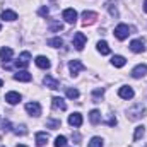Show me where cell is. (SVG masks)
Returning a JSON list of instances; mask_svg holds the SVG:
<instances>
[{"mask_svg": "<svg viewBox=\"0 0 147 147\" xmlns=\"http://www.w3.org/2000/svg\"><path fill=\"white\" fill-rule=\"evenodd\" d=\"M144 115H146V106H144L142 103L134 105L130 110L127 111V118H128V120H140Z\"/></svg>", "mask_w": 147, "mask_h": 147, "instance_id": "1", "label": "cell"}, {"mask_svg": "<svg viewBox=\"0 0 147 147\" xmlns=\"http://www.w3.org/2000/svg\"><path fill=\"white\" fill-rule=\"evenodd\" d=\"M29 60H31V55H29V51H22V53L19 55V58L14 62V65H16L17 69H26V67L29 65Z\"/></svg>", "mask_w": 147, "mask_h": 147, "instance_id": "2", "label": "cell"}, {"mask_svg": "<svg viewBox=\"0 0 147 147\" xmlns=\"http://www.w3.org/2000/svg\"><path fill=\"white\" fill-rule=\"evenodd\" d=\"M130 34V28L127 26V24H118L116 28H115V36L118 38L120 41H123V39H127Z\"/></svg>", "mask_w": 147, "mask_h": 147, "instance_id": "3", "label": "cell"}, {"mask_svg": "<svg viewBox=\"0 0 147 147\" xmlns=\"http://www.w3.org/2000/svg\"><path fill=\"white\" fill-rule=\"evenodd\" d=\"M130 50H132L134 53H142V51L146 50V41H144L142 38H139V39H134V41L130 43Z\"/></svg>", "mask_w": 147, "mask_h": 147, "instance_id": "4", "label": "cell"}, {"mask_svg": "<svg viewBox=\"0 0 147 147\" xmlns=\"http://www.w3.org/2000/svg\"><path fill=\"white\" fill-rule=\"evenodd\" d=\"M86 41H87V38L84 33H75V36H74V46H75V50H82L84 46H86Z\"/></svg>", "mask_w": 147, "mask_h": 147, "instance_id": "5", "label": "cell"}, {"mask_svg": "<svg viewBox=\"0 0 147 147\" xmlns=\"http://www.w3.org/2000/svg\"><path fill=\"white\" fill-rule=\"evenodd\" d=\"M96 19H98V14H96V12H92V10H84V12H82V24H84V26L92 24Z\"/></svg>", "mask_w": 147, "mask_h": 147, "instance_id": "6", "label": "cell"}, {"mask_svg": "<svg viewBox=\"0 0 147 147\" xmlns=\"http://www.w3.org/2000/svg\"><path fill=\"white\" fill-rule=\"evenodd\" d=\"M26 111L31 116H39L41 115V106H39V103H36V101H31V103L26 105Z\"/></svg>", "mask_w": 147, "mask_h": 147, "instance_id": "7", "label": "cell"}, {"mask_svg": "<svg viewBox=\"0 0 147 147\" xmlns=\"http://www.w3.org/2000/svg\"><path fill=\"white\" fill-rule=\"evenodd\" d=\"M134 89L130 87V86H123V87H120L118 89V96L121 98V99H132L134 98Z\"/></svg>", "mask_w": 147, "mask_h": 147, "instance_id": "8", "label": "cell"}, {"mask_svg": "<svg viewBox=\"0 0 147 147\" xmlns=\"http://www.w3.org/2000/svg\"><path fill=\"white\" fill-rule=\"evenodd\" d=\"M146 74H147V65L146 63H140V65L134 67V70H132V77H134V79H140V77H144Z\"/></svg>", "mask_w": 147, "mask_h": 147, "instance_id": "9", "label": "cell"}, {"mask_svg": "<svg viewBox=\"0 0 147 147\" xmlns=\"http://www.w3.org/2000/svg\"><path fill=\"white\" fill-rule=\"evenodd\" d=\"M14 79L19 80V82H29L33 79V75L28 72V70H17V72L14 74Z\"/></svg>", "mask_w": 147, "mask_h": 147, "instance_id": "10", "label": "cell"}, {"mask_svg": "<svg viewBox=\"0 0 147 147\" xmlns=\"http://www.w3.org/2000/svg\"><path fill=\"white\" fill-rule=\"evenodd\" d=\"M63 19H65L69 24H75V21H77V12H75L74 9H65V10H63Z\"/></svg>", "mask_w": 147, "mask_h": 147, "instance_id": "11", "label": "cell"}, {"mask_svg": "<svg viewBox=\"0 0 147 147\" xmlns=\"http://www.w3.org/2000/svg\"><path fill=\"white\" fill-rule=\"evenodd\" d=\"M5 101H7L9 105H17V103L21 101V94L16 92V91H10V92L5 94Z\"/></svg>", "mask_w": 147, "mask_h": 147, "instance_id": "12", "label": "cell"}, {"mask_svg": "<svg viewBox=\"0 0 147 147\" xmlns=\"http://www.w3.org/2000/svg\"><path fill=\"white\" fill-rule=\"evenodd\" d=\"M69 125L70 127H80L82 125V115L80 113H72L70 116H69Z\"/></svg>", "mask_w": 147, "mask_h": 147, "instance_id": "13", "label": "cell"}, {"mask_svg": "<svg viewBox=\"0 0 147 147\" xmlns=\"http://www.w3.org/2000/svg\"><path fill=\"white\" fill-rule=\"evenodd\" d=\"M69 69H70V74H72V75H77V74L84 69V65H82L80 60H72V62L69 63Z\"/></svg>", "mask_w": 147, "mask_h": 147, "instance_id": "14", "label": "cell"}, {"mask_svg": "<svg viewBox=\"0 0 147 147\" xmlns=\"http://www.w3.org/2000/svg\"><path fill=\"white\" fill-rule=\"evenodd\" d=\"M43 84H45L46 87H50V89H58V86H60V82H58L57 79H53L51 75H46V77L43 79Z\"/></svg>", "mask_w": 147, "mask_h": 147, "instance_id": "15", "label": "cell"}, {"mask_svg": "<svg viewBox=\"0 0 147 147\" xmlns=\"http://www.w3.org/2000/svg\"><path fill=\"white\" fill-rule=\"evenodd\" d=\"M34 62H36V65H38V67H39V69H43V70L50 69V65H51V63H50V60H48L46 57H43V55L36 57V60H34Z\"/></svg>", "mask_w": 147, "mask_h": 147, "instance_id": "16", "label": "cell"}, {"mask_svg": "<svg viewBox=\"0 0 147 147\" xmlns=\"http://www.w3.org/2000/svg\"><path fill=\"white\" fill-rule=\"evenodd\" d=\"M51 103H53V108H57V110H62V111L67 110V105H65V101H63L62 98H58V96H55V98L51 99Z\"/></svg>", "mask_w": 147, "mask_h": 147, "instance_id": "17", "label": "cell"}, {"mask_svg": "<svg viewBox=\"0 0 147 147\" xmlns=\"http://www.w3.org/2000/svg\"><path fill=\"white\" fill-rule=\"evenodd\" d=\"M46 142H48V134L46 132H38L36 134V146L43 147Z\"/></svg>", "mask_w": 147, "mask_h": 147, "instance_id": "18", "label": "cell"}, {"mask_svg": "<svg viewBox=\"0 0 147 147\" xmlns=\"http://www.w3.org/2000/svg\"><path fill=\"white\" fill-rule=\"evenodd\" d=\"M12 55H14L12 48H9V46L0 48V58H2V60H10V58H12Z\"/></svg>", "mask_w": 147, "mask_h": 147, "instance_id": "19", "label": "cell"}, {"mask_svg": "<svg viewBox=\"0 0 147 147\" xmlns=\"http://www.w3.org/2000/svg\"><path fill=\"white\" fill-rule=\"evenodd\" d=\"M0 17H2L3 21H16V19H17V14H16L14 10H9V9H7V10H3V12H2V16H0Z\"/></svg>", "mask_w": 147, "mask_h": 147, "instance_id": "20", "label": "cell"}, {"mask_svg": "<svg viewBox=\"0 0 147 147\" xmlns=\"http://www.w3.org/2000/svg\"><path fill=\"white\" fill-rule=\"evenodd\" d=\"M111 63H113L115 67H118V69H121V67H123V65L127 63V60H125V58H123L121 55H115V57L111 58Z\"/></svg>", "mask_w": 147, "mask_h": 147, "instance_id": "21", "label": "cell"}, {"mask_svg": "<svg viewBox=\"0 0 147 147\" xmlns=\"http://www.w3.org/2000/svg\"><path fill=\"white\" fill-rule=\"evenodd\" d=\"M89 120H91L92 125H98V123L101 121V113H99L98 110H92L91 113H89Z\"/></svg>", "mask_w": 147, "mask_h": 147, "instance_id": "22", "label": "cell"}, {"mask_svg": "<svg viewBox=\"0 0 147 147\" xmlns=\"http://www.w3.org/2000/svg\"><path fill=\"white\" fill-rule=\"evenodd\" d=\"M98 51L101 53V55H110V46H108V43L106 41H99L98 43Z\"/></svg>", "mask_w": 147, "mask_h": 147, "instance_id": "23", "label": "cell"}, {"mask_svg": "<svg viewBox=\"0 0 147 147\" xmlns=\"http://www.w3.org/2000/svg\"><path fill=\"white\" fill-rule=\"evenodd\" d=\"M106 9L110 10V14L113 16V17H118V9H116L115 0H108V2H106Z\"/></svg>", "mask_w": 147, "mask_h": 147, "instance_id": "24", "label": "cell"}, {"mask_svg": "<svg viewBox=\"0 0 147 147\" xmlns=\"http://www.w3.org/2000/svg\"><path fill=\"white\" fill-rule=\"evenodd\" d=\"M144 134H146V128L142 127V125H139V127H135V134H134V140L137 142V140H140L142 137H144Z\"/></svg>", "mask_w": 147, "mask_h": 147, "instance_id": "25", "label": "cell"}, {"mask_svg": "<svg viewBox=\"0 0 147 147\" xmlns=\"http://www.w3.org/2000/svg\"><path fill=\"white\" fill-rule=\"evenodd\" d=\"M50 29H51L53 33H58V31L63 29V24H62L60 21H51V22H50Z\"/></svg>", "mask_w": 147, "mask_h": 147, "instance_id": "26", "label": "cell"}, {"mask_svg": "<svg viewBox=\"0 0 147 147\" xmlns=\"http://www.w3.org/2000/svg\"><path fill=\"white\" fill-rule=\"evenodd\" d=\"M48 45L53 48H60V46H63V41H62V38H51V39H48Z\"/></svg>", "mask_w": 147, "mask_h": 147, "instance_id": "27", "label": "cell"}, {"mask_svg": "<svg viewBox=\"0 0 147 147\" xmlns=\"http://www.w3.org/2000/svg\"><path fill=\"white\" fill-rule=\"evenodd\" d=\"M87 147H103V139L101 137H92L89 140V146Z\"/></svg>", "mask_w": 147, "mask_h": 147, "instance_id": "28", "label": "cell"}, {"mask_svg": "<svg viewBox=\"0 0 147 147\" xmlns=\"http://www.w3.org/2000/svg\"><path fill=\"white\" fill-rule=\"evenodd\" d=\"M65 146H67V137L58 135V137L55 139V147H65Z\"/></svg>", "mask_w": 147, "mask_h": 147, "instance_id": "29", "label": "cell"}, {"mask_svg": "<svg viewBox=\"0 0 147 147\" xmlns=\"http://www.w3.org/2000/svg\"><path fill=\"white\" fill-rule=\"evenodd\" d=\"M67 98H70V99H77V98H79V91H77V89H72V87H69V89H67Z\"/></svg>", "mask_w": 147, "mask_h": 147, "instance_id": "30", "label": "cell"}, {"mask_svg": "<svg viewBox=\"0 0 147 147\" xmlns=\"http://www.w3.org/2000/svg\"><path fill=\"white\" fill-rule=\"evenodd\" d=\"M46 127H50V128H58V127H60V120H46Z\"/></svg>", "mask_w": 147, "mask_h": 147, "instance_id": "31", "label": "cell"}, {"mask_svg": "<svg viewBox=\"0 0 147 147\" xmlns=\"http://www.w3.org/2000/svg\"><path fill=\"white\" fill-rule=\"evenodd\" d=\"M48 14H50V10H48V7H41V9H39V16H41V17H46Z\"/></svg>", "mask_w": 147, "mask_h": 147, "instance_id": "32", "label": "cell"}, {"mask_svg": "<svg viewBox=\"0 0 147 147\" xmlns=\"http://www.w3.org/2000/svg\"><path fill=\"white\" fill-rule=\"evenodd\" d=\"M0 128H2V130H5V132H9V130H10V121H7V120H5V121L2 123V127H0Z\"/></svg>", "mask_w": 147, "mask_h": 147, "instance_id": "33", "label": "cell"}, {"mask_svg": "<svg viewBox=\"0 0 147 147\" xmlns=\"http://www.w3.org/2000/svg\"><path fill=\"white\" fill-rule=\"evenodd\" d=\"M108 125H110V127L116 125V118H115V116H110V120H108Z\"/></svg>", "mask_w": 147, "mask_h": 147, "instance_id": "34", "label": "cell"}, {"mask_svg": "<svg viewBox=\"0 0 147 147\" xmlns=\"http://www.w3.org/2000/svg\"><path fill=\"white\" fill-rule=\"evenodd\" d=\"M103 92H105L103 89H96V91H94V96H103Z\"/></svg>", "mask_w": 147, "mask_h": 147, "instance_id": "35", "label": "cell"}, {"mask_svg": "<svg viewBox=\"0 0 147 147\" xmlns=\"http://www.w3.org/2000/svg\"><path fill=\"white\" fill-rule=\"evenodd\" d=\"M144 10H146V12H147V0H146V2H144Z\"/></svg>", "mask_w": 147, "mask_h": 147, "instance_id": "36", "label": "cell"}, {"mask_svg": "<svg viewBox=\"0 0 147 147\" xmlns=\"http://www.w3.org/2000/svg\"><path fill=\"white\" fill-rule=\"evenodd\" d=\"M16 147H28V146H22V144H17Z\"/></svg>", "mask_w": 147, "mask_h": 147, "instance_id": "37", "label": "cell"}, {"mask_svg": "<svg viewBox=\"0 0 147 147\" xmlns=\"http://www.w3.org/2000/svg\"><path fill=\"white\" fill-rule=\"evenodd\" d=\"M2 86H3V82H2V79H0V87H2Z\"/></svg>", "mask_w": 147, "mask_h": 147, "instance_id": "38", "label": "cell"}, {"mask_svg": "<svg viewBox=\"0 0 147 147\" xmlns=\"http://www.w3.org/2000/svg\"><path fill=\"white\" fill-rule=\"evenodd\" d=\"M0 29H2V26H0Z\"/></svg>", "mask_w": 147, "mask_h": 147, "instance_id": "39", "label": "cell"}]
</instances>
